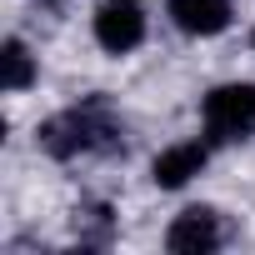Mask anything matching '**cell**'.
<instances>
[{"label":"cell","mask_w":255,"mask_h":255,"mask_svg":"<svg viewBox=\"0 0 255 255\" xmlns=\"http://www.w3.org/2000/svg\"><path fill=\"white\" fill-rule=\"evenodd\" d=\"M40 145L55 155V160H70L80 150H115L120 145V125L115 115L105 110V100H85L75 110H60L40 125Z\"/></svg>","instance_id":"cell-1"},{"label":"cell","mask_w":255,"mask_h":255,"mask_svg":"<svg viewBox=\"0 0 255 255\" xmlns=\"http://www.w3.org/2000/svg\"><path fill=\"white\" fill-rule=\"evenodd\" d=\"M205 130L210 140H240L255 130V85L240 80V85H215L205 95Z\"/></svg>","instance_id":"cell-2"},{"label":"cell","mask_w":255,"mask_h":255,"mask_svg":"<svg viewBox=\"0 0 255 255\" xmlns=\"http://www.w3.org/2000/svg\"><path fill=\"white\" fill-rule=\"evenodd\" d=\"M220 240H225V220H220V210H210V205L180 210V215L170 220V230H165V245H170L175 255H210Z\"/></svg>","instance_id":"cell-3"},{"label":"cell","mask_w":255,"mask_h":255,"mask_svg":"<svg viewBox=\"0 0 255 255\" xmlns=\"http://www.w3.org/2000/svg\"><path fill=\"white\" fill-rule=\"evenodd\" d=\"M95 40L110 55L135 50L145 40V10L135 5V0H105V5L95 10Z\"/></svg>","instance_id":"cell-4"},{"label":"cell","mask_w":255,"mask_h":255,"mask_svg":"<svg viewBox=\"0 0 255 255\" xmlns=\"http://www.w3.org/2000/svg\"><path fill=\"white\" fill-rule=\"evenodd\" d=\"M200 170H205V145H200V140L170 145V150H160L155 165H150V175H155L160 190H180V185H190Z\"/></svg>","instance_id":"cell-5"},{"label":"cell","mask_w":255,"mask_h":255,"mask_svg":"<svg viewBox=\"0 0 255 255\" xmlns=\"http://www.w3.org/2000/svg\"><path fill=\"white\" fill-rule=\"evenodd\" d=\"M165 10L185 35H220L230 25V0H170Z\"/></svg>","instance_id":"cell-6"},{"label":"cell","mask_w":255,"mask_h":255,"mask_svg":"<svg viewBox=\"0 0 255 255\" xmlns=\"http://www.w3.org/2000/svg\"><path fill=\"white\" fill-rule=\"evenodd\" d=\"M0 65H5V90H25L35 80V60L20 40H5V50H0Z\"/></svg>","instance_id":"cell-7"},{"label":"cell","mask_w":255,"mask_h":255,"mask_svg":"<svg viewBox=\"0 0 255 255\" xmlns=\"http://www.w3.org/2000/svg\"><path fill=\"white\" fill-rule=\"evenodd\" d=\"M75 235L90 240V245H105V240H110V210H105V205L80 210V215H75Z\"/></svg>","instance_id":"cell-8"},{"label":"cell","mask_w":255,"mask_h":255,"mask_svg":"<svg viewBox=\"0 0 255 255\" xmlns=\"http://www.w3.org/2000/svg\"><path fill=\"white\" fill-rule=\"evenodd\" d=\"M250 40H255V35H250Z\"/></svg>","instance_id":"cell-9"}]
</instances>
